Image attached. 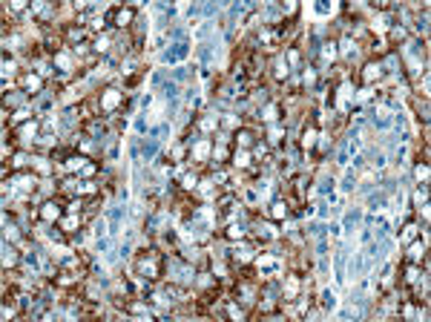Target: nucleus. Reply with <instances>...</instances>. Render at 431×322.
Wrapping results in <instances>:
<instances>
[{
  "mask_svg": "<svg viewBox=\"0 0 431 322\" xmlns=\"http://www.w3.org/2000/svg\"><path fill=\"white\" fill-rule=\"evenodd\" d=\"M135 268H138V273L144 276V279H150V282H158L161 276H164V253L161 250H144V253H138L135 259Z\"/></svg>",
  "mask_w": 431,
  "mask_h": 322,
  "instance_id": "obj_1",
  "label": "nucleus"
},
{
  "mask_svg": "<svg viewBox=\"0 0 431 322\" xmlns=\"http://www.w3.org/2000/svg\"><path fill=\"white\" fill-rule=\"evenodd\" d=\"M107 20L115 26V29H129L132 26V20H135V6H115L109 15H107Z\"/></svg>",
  "mask_w": 431,
  "mask_h": 322,
  "instance_id": "obj_2",
  "label": "nucleus"
},
{
  "mask_svg": "<svg viewBox=\"0 0 431 322\" xmlns=\"http://www.w3.org/2000/svg\"><path fill=\"white\" fill-rule=\"evenodd\" d=\"M18 87L26 95H40L43 92V75H37V72H20L18 75Z\"/></svg>",
  "mask_w": 431,
  "mask_h": 322,
  "instance_id": "obj_3",
  "label": "nucleus"
},
{
  "mask_svg": "<svg viewBox=\"0 0 431 322\" xmlns=\"http://www.w3.org/2000/svg\"><path fill=\"white\" fill-rule=\"evenodd\" d=\"M379 78H382L379 61H368V64L362 66V72L357 75V84H374V81H379Z\"/></svg>",
  "mask_w": 431,
  "mask_h": 322,
  "instance_id": "obj_4",
  "label": "nucleus"
},
{
  "mask_svg": "<svg viewBox=\"0 0 431 322\" xmlns=\"http://www.w3.org/2000/svg\"><path fill=\"white\" fill-rule=\"evenodd\" d=\"M233 144H236V147H242V150H253V147H256V129L242 127L236 135H233Z\"/></svg>",
  "mask_w": 431,
  "mask_h": 322,
  "instance_id": "obj_5",
  "label": "nucleus"
},
{
  "mask_svg": "<svg viewBox=\"0 0 431 322\" xmlns=\"http://www.w3.org/2000/svg\"><path fill=\"white\" fill-rule=\"evenodd\" d=\"M285 213H287V204H285L282 198H276V201L270 204V222H279V219H282Z\"/></svg>",
  "mask_w": 431,
  "mask_h": 322,
  "instance_id": "obj_6",
  "label": "nucleus"
},
{
  "mask_svg": "<svg viewBox=\"0 0 431 322\" xmlns=\"http://www.w3.org/2000/svg\"><path fill=\"white\" fill-rule=\"evenodd\" d=\"M405 37H408V29H405V26H394V29H391V35H388L391 46H397V43H402Z\"/></svg>",
  "mask_w": 431,
  "mask_h": 322,
  "instance_id": "obj_7",
  "label": "nucleus"
},
{
  "mask_svg": "<svg viewBox=\"0 0 431 322\" xmlns=\"http://www.w3.org/2000/svg\"><path fill=\"white\" fill-rule=\"evenodd\" d=\"M224 236H227L230 242H236V239H245L247 233H245V227H239V225H230V227H227V233H224Z\"/></svg>",
  "mask_w": 431,
  "mask_h": 322,
  "instance_id": "obj_8",
  "label": "nucleus"
},
{
  "mask_svg": "<svg viewBox=\"0 0 431 322\" xmlns=\"http://www.w3.org/2000/svg\"><path fill=\"white\" fill-rule=\"evenodd\" d=\"M3 253H6V256H3V265H6V268H9V265H12V268L18 265V253H15L12 248H3Z\"/></svg>",
  "mask_w": 431,
  "mask_h": 322,
  "instance_id": "obj_9",
  "label": "nucleus"
},
{
  "mask_svg": "<svg viewBox=\"0 0 431 322\" xmlns=\"http://www.w3.org/2000/svg\"><path fill=\"white\" fill-rule=\"evenodd\" d=\"M12 173H15V167H12V164H3V167H0V176H3V181H6Z\"/></svg>",
  "mask_w": 431,
  "mask_h": 322,
  "instance_id": "obj_10",
  "label": "nucleus"
},
{
  "mask_svg": "<svg viewBox=\"0 0 431 322\" xmlns=\"http://www.w3.org/2000/svg\"><path fill=\"white\" fill-rule=\"evenodd\" d=\"M426 173H429V167H426V164H420V167H417V176H420V179H426Z\"/></svg>",
  "mask_w": 431,
  "mask_h": 322,
  "instance_id": "obj_11",
  "label": "nucleus"
}]
</instances>
